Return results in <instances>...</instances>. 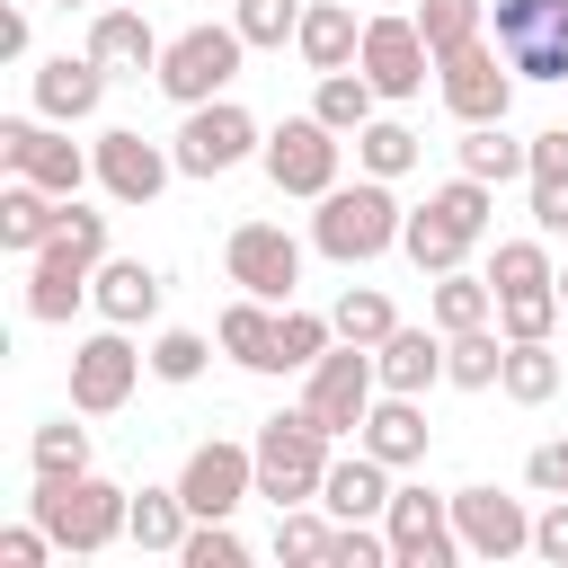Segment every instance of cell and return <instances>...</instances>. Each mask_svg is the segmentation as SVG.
Instances as JSON below:
<instances>
[{
	"mask_svg": "<svg viewBox=\"0 0 568 568\" xmlns=\"http://www.w3.org/2000/svg\"><path fill=\"white\" fill-rule=\"evenodd\" d=\"M373 98H382V89H373V80L346 62V71H320V89H311V115H320L328 133H346V142H355V133L373 124Z\"/></svg>",
	"mask_w": 568,
	"mask_h": 568,
	"instance_id": "obj_30",
	"label": "cell"
},
{
	"mask_svg": "<svg viewBox=\"0 0 568 568\" xmlns=\"http://www.w3.org/2000/svg\"><path fill=\"white\" fill-rule=\"evenodd\" d=\"M426 311H435V328H444V337H453V328H479V320H497V284H488V275H470V266H444Z\"/></svg>",
	"mask_w": 568,
	"mask_h": 568,
	"instance_id": "obj_33",
	"label": "cell"
},
{
	"mask_svg": "<svg viewBox=\"0 0 568 568\" xmlns=\"http://www.w3.org/2000/svg\"><path fill=\"white\" fill-rule=\"evenodd\" d=\"M106 62L98 53H53V62H36V115H53V124H89L98 106H106Z\"/></svg>",
	"mask_w": 568,
	"mask_h": 568,
	"instance_id": "obj_18",
	"label": "cell"
},
{
	"mask_svg": "<svg viewBox=\"0 0 568 568\" xmlns=\"http://www.w3.org/2000/svg\"><path fill=\"white\" fill-rule=\"evenodd\" d=\"M497 53L515 62V80H550L568 89V0H488Z\"/></svg>",
	"mask_w": 568,
	"mask_h": 568,
	"instance_id": "obj_6",
	"label": "cell"
},
{
	"mask_svg": "<svg viewBox=\"0 0 568 568\" xmlns=\"http://www.w3.org/2000/svg\"><path fill=\"white\" fill-rule=\"evenodd\" d=\"M240 53H248V36L240 27H222V18H204V27H186V36H169V53H160V98H178V106H204V98H222L231 80H240Z\"/></svg>",
	"mask_w": 568,
	"mask_h": 568,
	"instance_id": "obj_4",
	"label": "cell"
},
{
	"mask_svg": "<svg viewBox=\"0 0 568 568\" xmlns=\"http://www.w3.org/2000/svg\"><path fill=\"white\" fill-rule=\"evenodd\" d=\"M0 160H9V178H36V186H44V195H62V204L98 178V151L62 142V133H53V115H44V124H36V115H9V124H0Z\"/></svg>",
	"mask_w": 568,
	"mask_h": 568,
	"instance_id": "obj_8",
	"label": "cell"
},
{
	"mask_svg": "<svg viewBox=\"0 0 568 568\" xmlns=\"http://www.w3.org/2000/svg\"><path fill=\"white\" fill-rule=\"evenodd\" d=\"M417 151H426V142H417L399 115H373V124L355 133V169H364V178H408V169H417Z\"/></svg>",
	"mask_w": 568,
	"mask_h": 568,
	"instance_id": "obj_36",
	"label": "cell"
},
{
	"mask_svg": "<svg viewBox=\"0 0 568 568\" xmlns=\"http://www.w3.org/2000/svg\"><path fill=\"white\" fill-rule=\"evenodd\" d=\"M399 248L417 257V275H444V266H462V257H470L479 240H470V231H462V222H453L444 204H417V213L399 222Z\"/></svg>",
	"mask_w": 568,
	"mask_h": 568,
	"instance_id": "obj_27",
	"label": "cell"
},
{
	"mask_svg": "<svg viewBox=\"0 0 568 568\" xmlns=\"http://www.w3.org/2000/svg\"><path fill=\"white\" fill-rule=\"evenodd\" d=\"M27 453H36V470H44V479H62V470H89V426H71V417H44Z\"/></svg>",
	"mask_w": 568,
	"mask_h": 568,
	"instance_id": "obj_43",
	"label": "cell"
},
{
	"mask_svg": "<svg viewBox=\"0 0 568 568\" xmlns=\"http://www.w3.org/2000/svg\"><path fill=\"white\" fill-rule=\"evenodd\" d=\"M559 311H568V302H559V284L497 293V328H506V337H550V328H559Z\"/></svg>",
	"mask_w": 568,
	"mask_h": 568,
	"instance_id": "obj_41",
	"label": "cell"
},
{
	"mask_svg": "<svg viewBox=\"0 0 568 568\" xmlns=\"http://www.w3.org/2000/svg\"><path fill=\"white\" fill-rule=\"evenodd\" d=\"M320 479H328V426L311 408H275L257 426V497L275 506H320Z\"/></svg>",
	"mask_w": 568,
	"mask_h": 568,
	"instance_id": "obj_3",
	"label": "cell"
},
{
	"mask_svg": "<svg viewBox=\"0 0 568 568\" xmlns=\"http://www.w3.org/2000/svg\"><path fill=\"white\" fill-rule=\"evenodd\" d=\"M328 532H337V515L320 506H275V559H302V568H320L328 559Z\"/></svg>",
	"mask_w": 568,
	"mask_h": 568,
	"instance_id": "obj_39",
	"label": "cell"
},
{
	"mask_svg": "<svg viewBox=\"0 0 568 568\" xmlns=\"http://www.w3.org/2000/svg\"><path fill=\"white\" fill-rule=\"evenodd\" d=\"M62 213H71L62 195H44L36 178H9V186H0V248H9V257H36V248L62 231Z\"/></svg>",
	"mask_w": 568,
	"mask_h": 568,
	"instance_id": "obj_24",
	"label": "cell"
},
{
	"mask_svg": "<svg viewBox=\"0 0 568 568\" xmlns=\"http://www.w3.org/2000/svg\"><path fill=\"white\" fill-rule=\"evenodd\" d=\"M408 18H417V36H426V44H435V62H444V53H462V44H479V36H488V0H417V9H408Z\"/></svg>",
	"mask_w": 568,
	"mask_h": 568,
	"instance_id": "obj_35",
	"label": "cell"
},
{
	"mask_svg": "<svg viewBox=\"0 0 568 568\" xmlns=\"http://www.w3.org/2000/svg\"><path fill=\"white\" fill-rule=\"evenodd\" d=\"M186 532H195V506H186L178 488H142V497H133V524H124L133 550H169V559H178Z\"/></svg>",
	"mask_w": 568,
	"mask_h": 568,
	"instance_id": "obj_29",
	"label": "cell"
},
{
	"mask_svg": "<svg viewBox=\"0 0 568 568\" xmlns=\"http://www.w3.org/2000/svg\"><path fill=\"white\" fill-rule=\"evenodd\" d=\"M231 27L248 36V53H275L302 36V0H231Z\"/></svg>",
	"mask_w": 568,
	"mask_h": 568,
	"instance_id": "obj_40",
	"label": "cell"
},
{
	"mask_svg": "<svg viewBox=\"0 0 568 568\" xmlns=\"http://www.w3.org/2000/svg\"><path fill=\"white\" fill-rule=\"evenodd\" d=\"M453 524H462V550L470 559H515V550H532V515H524V497H506V488H453Z\"/></svg>",
	"mask_w": 568,
	"mask_h": 568,
	"instance_id": "obj_16",
	"label": "cell"
},
{
	"mask_svg": "<svg viewBox=\"0 0 568 568\" xmlns=\"http://www.w3.org/2000/svg\"><path fill=\"white\" fill-rule=\"evenodd\" d=\"M53 9H89V0H53Z\"/></svg>",
	"mask_w": 568,
	"mask_h": 568,
	"instance_id": "obj_55",
	"label": "cell"
},
{
	"mask_svg": "<svg viewBox=\"0 0 568 568\" xmlns=\"http://www.w3.org/2000/svg\"><path fill=\"white\" fill-rule=\"evenodd\" d=\"M204 364H213V346H204L195 328H160V337H151V373H160V382H204Z\"/></svg>",
	"mask_w": 568,
	"mask_h": 568,
	"instance_id": "obj_44",
	"label": "cell"
},
{
	"mask_svg": "<svg viewBox=\"0 0 568 568\" xmlns=\"http://www.w3.org/2000/svg\"><path fill=\"white\" fill-rule=\"evenodd\" d=\"M89 302H98V320L142 328V320L160 311V266H142V257H106V266H98V284H89Z\"/></svg>",
	"mask_w": 568,
	"mask_h": 568,
	"instance_id": "obj_26",
	"label": "cell"
},
{
	"mask_svg": "<svg viewBox=\"0 0 568 568\" xmlns=\"http://www.w3.org/2000/svg\"><path fill=\"white\" fill-rule=\"evenodd\" d=\"M328 346H337V320H328V311H293V302H284V320H275V373H311Z\"/></svg>",
	"mask_w": 568,
	"mask_h": 568,
	"instance_id": "obj_37",
	"label": "cell"
},
{
	"mask_svg": "<svg viewBox=\"0 0 568 568\" xmlns=\"http://www.w3.org/2000/svg\"><path fill=\"white\" fill-rule=\"evenodd\" d=\"M142 364H151V355H142V346L106 320L98 337H80V346H71V408H80V417H115V408L133 399Z\"/></svg>",
	"mask_w": 568,
	"mask_h": 568,
	"instance_id": "obj_10",
	"label": "cell"
},
{
	"mask_svg": "<svg viewBox=\"0 0 568 568\" xmlns=\"http://www.w3.org/2000/svg\"><path fill=\"white\" fill-rule=\"evenodd\" d=\"M355 444H364V453H382L390 470H417V462H426V444H435V426H426V408H417L408 390H382Z\"/></svg>",
	"mask_w": 568,
	"mask_h": 568,
	"instance_id": "obj_21",
	"label": "cell"
},
{
	"mask_svg": "<svg viewBox=\"0 0 568 568\" xmlns=\"http://www.w3.org/2000/svg\"><path fill=\"white\" fill-rule=\"evenodd\" d=\"M222 266H231L240 293H257V302H293V284H302V240H293L284 222H240L231 248H222Z\"/></svg>",
	"mask_w": 568,
	"mask_h": 568,
	"instance_id": "obj_14",
	"label": "cell"
},
{
	"mask_svg": "<svg viewBox=\"0 0 568 568\" xmlns=\"http://www.w3.org/2000/svg\"><path fill=\"white\" fill-rule=\"evenodd\" d=\"M497 390H506L515 408H541V399L559 390V355H550V337H506V373H497Z\"/></svg>",
	"mask_w": 568,
	"mask_h": 568,
	"instance_id": "obj_34",
	"label": "cell"
},
{
	"mask_svg": "<svg viewBox=\"0 0 568 568\" xmlns=\"http://www.w3.org/2000/svg\"><path fill=\"white\" fill-rule=\"evenodd\" d=\"M373 399H382V373H373V346H355V337H337V346L302 373V408L328 426V444H337V435H364Z\"/></svg>",
	"mask_w": 568,
	"mask_h": 568,
	"instance_id": "obj_5",
	"label": "cell"
},
{
	"mask_svg": "<svg viewBox=\"0 0 568 568\" xmlns=\"http://www.w3.org/2000/svg\"><path fill=\"white\" fill-rule=\"evenodd\" d=\"M532 231H541V240L568 231V178H532Z\"/></svg>",
	"mask_w": 568,
	"mask_h": 568,
	"instance_id": "obj_50",
	"label": "cell"
},
{
	"mask_svg": "<svg viewBox=\"0 0 568 568\" xmlns=\"http://www.w3.org/2000/svg\"><path fill=\"white\" fill-rule=\"evenodd\" d=\"M373 373H382V390L426 399V390L444 382V328H390V337L373 346Z\"/></svg>",
	"mask_w": 568,
	"mask_h": 568,
	"instance_id": "obj_22",
	"label": "cell"
},
{
	"mask_svg": "<svg viewBox=\"0 0 568 568\" xmlns=\"http://www.w3.org/2000/svg\"><path fill=\"white\" fill-rule=\"evenodd\" d=\"M320 506H328L337 524H382V515H390V462H382V453H364V444H355V453H337V462H328V479H320Z\"/></svg>",
	"mask_w": 568,
	"mask_h": 568,
	"instance_id": "obj_19",
	"label": "cell"
},
{
	"mask_svg": "<svg viewBox=\"0 0 568 568\" xmlns=\"http://www.w3.org/2000/svg\"><path fill=\"white\" fill-rule=\"evenodd\" d=\"M169 178H178V151H160L151 133H133V124L98 133V186H106L115 204H151Z\"/></svg>",
	"mask_w": 568,
	"mask_h": 568,
	"instance_id": "obj_17",
	"label": "cell"
},
{
	"mask_svg": "<svg viewBox=\"0 0 568 568\" xmlns=\"http://www.w3.org/2000/svg\"><path fill=\"white\" fill-rule=\"evenodd\" d=\"M178 559H186V568H240V559H248V541H240L231 524H195Z\"/></svg>",
	"mask_w": 568,
	"mask_h": 568,
	"instance_id": "obj_46",
	"label": "cell"
},
{
	"mask_svg": "<svg viewBox=\"0 0 568 568\" xmlns=\"http://www.w3.org/2000/svg\"><path fill=\"white\" fill-rule=\"evenodd\" d=\"M328 320H337V337H355V346H382V337L399 328V311H390V293H382V284H346Z\"/></svg>",
	"mask_w": 568,
	"mask_h": 568,
	"instance_id": "obj_38",
	"label": "cell"
},
{
	"mask_svg": "<svg viewBox=\"0 0 568 568\" xmlns=\"http://www.w3.org/2000/svg\"><path fill=\"white\" fill-rule=\"evenodd\" d=\"M435 89H444V106H453L462 124H506V106H515V62L479 36V44H462V53L435 62Z\"/></svg>",
	"mask_w": 568,
	"mask_h": 568,
	"instance_id": "obj_12",
	"label": "cell"
},
{
	"mask_svg": "<svg viewBox=\"0 0 568 568\" xmlns=\"http://www.w3.org/2000/svg\"><path fill=\"white\" fill-rule=\"evenodd\" d=\"M27 515L53 532V550H106V541H124V524H133V488H115V479H89V470H62V479H44L36 470V497H27Z\"/></svg>",
	"mask_w": 568,
	"mask_h": 568,
	"instance_id": "obj_1",
	"label": "cell"
},
{
	"mask_svg": "<svg viewBox=\"0 0 568 568\" xmlns=\"http://www.w3.org/2000/svg\"><path fill=\"white\" fill-rule=\"evenodd\" d=\"M462 169L506 186V178H532V142H515L506 124H462Z\"/></svg>",
	"mask_w": 568,
	"mask_h": 568,
	"instance_id": "obj_32",
	"label": "cell"
},
{
	"mask_svg": "<svg viewBox=\"0 0 568 568\" xmlns=\"http://www.w3.org/2000/svg\"><path fill=\"white\" fill-rule=\"evenodd\" d=\"M178 497L195 506V524H231L240 497H257V444H195L186 470H178Z\"/></svg>",
	"mask_w": 568,
	"mask_h": 568,
	"instance_id": "obj_13",
	"label": "cell"
},
{
	"mask_svg": "<svg viewBox=\"0 0 568 568\" xmlns=\"http://www.w3.org/2000/svg\"><path fill=\"white\" fill-rule=\"evenodd\" d=\"M382 532H390V559L399 568H453V559H470L462 550V524H453V497H435V488H390Z\"/></svg>",
	"mask_w": 568,
	"mask_h": 568,
	"instance_id": "obj_11",
	"label": "cell"
},
{
	"mask_svg": "<svg viewBox=\"0 0 568 568\" xmlns=\"http://www.w3.org/2000/svg\"><path fill=\"white\" fill-rule=\"evenodd\" d=\"M532 178H568V124L532 133Z\"/></svg>",
	"mask_w": 568,
	"mask_h": 568,
	"instance_id": "obj_53",
	"label": "cell"
},
{
	"mask_svg": "<svg viewBox=\"0 0 568 568\" xmlns=\"http://www.w3.org/2000/svg\"><path fill=\"white\" fill-rule=\"evenodd\" d=\"M71 257H89V266H106V213H89L80 195H71V213H62V231H53Z\"/></svg>",
	"mask_w": 568,
	"mask_h": 568,
	"instance_id": "obj_48",
	"label": "cell"
},
{
	"mask_svg": "<svg viewBox=\"0 0 568 568\" xmlns=\"http://www.w3.org/2000/svg\"><path fill=\"white\" fill-rule=\"evenodd\" d=\"M169 151H178V178H222L248 151H266V133H257V115L240 98H204V106H186V124H178Z\"/></svg>",
	"mask_w": 568,
	"mask_h": 568,
	"instance_id": "obj_7",
	"label": "cell"
},
{
	"mask_svg": "<svg viewBox=\"0 0 568 568\" xmlns=\"http://www.w3.org/2000/svg\"><path fill=\"white\" fill-rule=\"evenodd\" d=\"M559 302H568V266H559Z\"/></svg>",
	"mask_w": 568,
	"mask_h": 568,
	"instance_id": "obj_56",
	"label": "cell"
},
{
	"mask_svg": "<svg viewBox=\"0 0 568 568\" xmlns=\"http://www.w3.org/2000/svg\"><path fill=\"white\" fill-rule=\"evenodd\" d=\"M27 53V9H0V62Z\"/></svg>",
	"mask_w": 568,
	"mask_h": 568,
	"instance_id": "obj_54",
	"label": "cell"
},
{
	"mask_svg": "<svg viewBox=\"0 0 568 568\" xmlns=\"http://www.w3.org/2000/svg\"><path fill=\"white\" fill-rule=\"evenodd\" d=\"M390 559V532H373V524H337L328 532V568H382Z\"/></svg>",
	"mask_w": 568,
	"mask_h": 568,
	"instance_id": "obj_47",
	"label": "cell"
},
{
	"mask_svg": "<svg viewBox=\"0 0 568 568\" xmlns=\"http://www.w3.org/2000/svg\"><path fill=\"white\" fill-rule=\"evenodd\" d=\"M532 550H541L550 568H568V497H550V506L532 515Z\"/></svg>",
	"mask_w": 568,
	"mask_h": 568,
	"instance_id": "obj_51",
	"label": "cell"
},
{
	"mask_svg": "<svg viewBox=\"0 0 568 568\" xmlns=\"http://www.w3.org/2000/svg\"><path fill=\"white\" fill-rule=\"evenodd\" d=\"M524 479H532L541 497H568V435H559V444H532V462H524Z\"/></svg>",
	"mask_w": 568,
	"mask_h": 568,
	"instance_id": "obj_52",
	"label": "cell"
},
{
	"mask_svg": "<svg viewBox=\"0 0 568 568\" xmlns=\"http://www.w3.org/2000/svg\"><path fill=\"white\" fill-rule=\"evenodd\" d=\"M337 151H346V133H328L320 115H284L257 160H266L275 195H311V204H320V195L337 186Z\"/></svg>",
	"mask_w": 568,
	"mask_h": 568,
	"instance_id": "obj_9",
	"label": "cell"
},
{
	"mask_svg": "<svg viewBox=\"0 0 568 568\" xmlns=\"http://www.w3.org/2000/svg\"><path fill=\"white\" fill-rule=\"evenodd\" d=\"M355 71H364L382 98H417L426 71H435V44L417 36V18H364V53H355Z\"/></svg>",
	"mask_w": 568,
	"mask_h": 568,
	"instance_id": "obj_15",
	"label": "cell"
},
{
	"mask_svg": "<svg viewBox=\"0 0 568 568\" xmlns=\"http://www.w3.org/2000/svg\"><path fill=\"white\" fill-rule=\"evenodd\" d=\"M293 44H302V62H311V71H346V62L364 53V18H355V0H311Z\"/></svg>",
	"mask_w": 568,
	"mask_h": 568,
	"instance_id": "obj_25",
	"label": "cell"
},
{
	"mask_svg": "<svg viewBox=\"0 0 568 568\" xmlns=\"http://www.w3.org/2000/svg\"><path fill=\"white\" fill-rule=\"evenodd\" d=\"M488 284H497V293H524V284H559V266H550V248H541V240H497Z\"/></svg>",
	"mask_w": 568,
	"mask_h": 568,
	"instance_id": "obj_42",
	"label": "cell"
},
{
	"mask_svg": "<svg viewBox=\"0 0 568 568\" xmlns=\"http://www.w3.org/2000/svg\"><path fill=\"white\" fill-rule=\"evenodd\" d=\"M275 320H284V311H266L257 293H240V302L222 311V328H213V337H222V355H231V364L275 373Z\"/></svg>",
	"mask_w": 568,
	"mask_h": 568,
	"instance_id": "obj_28",
	"label": "cell"
},
{
	"mask_svg": "<svg viewBox=\"0 0 568 568\" xmlns=\"http://www.w3.org/2000/svg\"><path fill=\"white\" fill-rule=\"evenodd\" d=\"M399 195H390V178H355V186H328L320 195V213H311V248L320 257H337V266H364V257H382V248H399Z\"/></svg>",
	"mask_w": 568,
	"mask_h": 568,
	"instance_id": "obj_2",
	"label": "cell"
},
{
	"mask_svg": "<svg viewBox=\"0 0 568 568\" xmlns=\"http://www.w3.org/2000/svg\"><path fill=\"white\" fill-rule=\"evenodd\" d=\"M497 373H506V328H453L444 337V382H462V390H497Z\"/></svg>",
	"mask_w": 568,
	"mask_h": 568,
	"instance_id": "obj_31",
	"label": "cell"
},
{
	"mask_svg": "<svg viewBox=\"0 0 568 568\" xmlns=\"http://www.w3.org/2000/svg\"><path fill=\"white\" fill-rule=\"evenodd\" d=\"M89 284H98V266H89V257H71L62 240H44V248L27 257V320H44V328H53V320H71V311L89 302Z\"/></svg>",
	"mask_w": 568,
	"mask_h": 568,
	"instance_id": "obj_20",
	"label": "cell"
},
{
	"mask_svg": "<svg viewBox=\"0 0 568 568\" xmlns=\"http://www.w3.org/2000/svg\"><path fill=\"white\" fill-rule=\"evenodd\" d=\"M426 204H444V213H453L470 240H488V213H497V204H488V178H470V169H462V178H444Z\"/></svg>",
	"mask_w": 568,
	"mask_h": 568,
	"instance_id": "obj_45",
	"label": "cell"
},
{
	"mask_svg": "<svg viewBox=\"0 0 568 568\" xmlns=\"http://www.w3.org/2000/svg\"><path fill=\"white\" fill-rule=\"evenodd\" d=\"M89 53L106 62V71H124V80H142V71H160V36H151V18L142 9H98L89 18Z\"/></svg>",
	"mask_w": 568,
	"mask_h": 568,
	"instance_id": "obj_23",
	"label": "cell"
},
{
	"mask_svg": "<svg viewBox=\"0 0 568 568\" xmlns=\"http://www.w3.org/2000/svg\"><path fill=\"white\" fill-rule=\"evenodd\" d=\"M44 550H53L44 524H9V532H0V568H44Z\"/></svg>",
	"mask_w": 568,
	"mask_h": 568,
	"instance_id": "obj_49",
	"label": "cell"
}]
</instances>
